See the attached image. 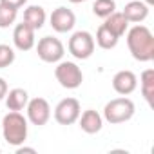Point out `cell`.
Listing matches in <instances>:
<instances>
[{
  "mask_svg": "<svg viewBox=\"0 0 154 154\" xmlns=\"http://www.w3.org/2000/svg\"><path fill=\"white\" fill-rule=\"evenodd\" d=\"M127 45L134 60L150 62L154 60V36L147 26H134L127 31Z\"/></svg>",
  "mask_w": 154,
  "mask_h": 154,
  "instance_id": "cell-1",
  "label": "cell"
},
{
  "mask_svg": "<svg viewBox=\"0 0 154 154\" xmlns=\"http://www.w3.org/2000/svg\"><path fill=\"white\" fill-rule=\"evenodd\" d=\"M2 134L9 145H22L27 140V118H24L20 111H9L2 120Z\"/></svg>",
  "mask_w": 154,
  "mask_h": 154,
  "instance_id": "cell-2",
  "label": "cell"
},
{
  "mask_svg": "<svg viewBox=\"0 0 154 154\" xmlns=\"http://www.w3.org/2000/svg\"><path fill=\"white\" fill-rule=\"evenodd\" d=\"M136 112V107H134V102L127 96H122V98H114L111 100L105 109H103V118L111 123V125H118V123H125L129 122Z\"/></svg>",
  "mask_w": 154,
  "mask_h": 154,
  "instance_id": "cell-3",
  "label": "cell"
},
{
  "mask_svg": "<svg viewBox=\"0 0 154 154\" xmlns=\"http://www.w3.org/2000/svg\"><path fill=\"white\" fill-rule=\"evenodd\" d=\"M54 76L63 89H78L84 82V72L74 62H58Z\"/></svg>",
  "mask_w": 154,
  "mask_h": 154,
  "instance_id": "cell-4",
  "label": "cell"
},
{
  "mask_svg": "<svg viewBox=\"0 0 154 154\" xmlns=\"http://www.w3.org/2000/svg\"><path fill=\"white\" fill-rule=\"evenodd\" d=\"M94 45L96 44H94V38H93L91 33H87V31H76L69 38L67 49H69V53L76 60H87V58L93 56Z\"/></svg>",
  "mask_w": 154,
  "mask_h": 154,
  "instance_id": "cell-5",
  "label": "cell"
},
{
  "mask_svg": "<svg viewBox=\"0 0 154 154\" xmlns=\"http://www.w3.org/2000/svg\"><path fill=\"white\" fill-rule=\"evenodd\" d=\"M36 53H38V58L45 63H58L63 54H65V49H63V44L54 38V36H44L38 40V45H36Z\"/></svg>",
  "mask_w": 154,
  "mask_h": 154,
  "instance_id": "cell-6",
  "label": "cell"
},
{
  "mask_svg": "<svg viewBox=\"0 0 154 154\" xmlns=\"http://www.w3.org/2000/svg\"><path fill=\"white\" fill-rule=\"evenodd\" d=\"M80 112H82V107H80L78 100L76 98H63L54 107V120L60 125H72L74 122H78Z\"/></svg>",
  "mask_w": 154,
  "mask_h": 154,
  "instance_id": "cell-7",
  "label": "cell"
},
{
  "mask_svg": "<svg viewBox=\"0 0 154 154\" xmlns=\"http://www.w3.org/2000/svg\"><path fill=\"white\" fill-rule=\"evenodd\" d=\"M26 109H27V120L36 127L45 125L49 122V118H51V105H49V102L45 98L38 96V98L29 100Z\"/></svg>",
  "mask_w": 154,
  "mask_h": 154,
  "instance_id": "cell-8",
  "label": "cell"
},
{
  "mask_svg": "<svg viewBox=\"0 0 154 154\" xmlns=\"http://www.w3.org/2000/svg\"><path fill=\"white\" fill-rule=\"evenodd\" d=\"M49 22H51V27L56 33H69L74 27V24H76V17H74V13L71 9L62 6V8H56L51 13Z\"/></svg>",
  "mask_w": 154,
  "mask_h": 154,
  "instance_id": "cell-9",
  "label": "cell"
},
{
  "mask_svg": "<svg viewBox=\"0 0 154 154\" xmlns=\"http://www.w3.org/2000/svg\"><path fill=\"white\" fill-rule=\"evenodd\" d=\"M138 87V78H136V74L132 71H118L114 74V78H112V89L122 94V96H129L136 91Z\"/></svg>",
  "mask_w": 154,
  "mask_h": 154,
  "instance_id": "cell-10",
  "label": "cell"
},
{
  "mask_svg": "<svg viewBox=\"0 0 154 154\" xmlns=\"http://www.w3.org/2000/svg\"><path fill=\"white\" fill-rule=\"evenodd\" d=\"M13 44L18 51H29L35 47V29L26 22L17 24L13 31Z\"/></svg>",
  "mask_w": 154,
  "mask_h": 154,
  "instance_id": "cell-11",
  "label": "cell"
},
{
  "mask_svg": "<svg viewBox=\"0 0 154 154\" xmlns=\"http://www.w3.org/2000/svg\"><path fill=\"white\" fill-rule=\"evenodd\" d=\"M80 129L87 134H96L102 131V125H103V118L94 111V109H87L84 112H80Z\"/></svg>",
  "mask_w": 154,
  "mask_h": 154,
  "instance_id": "cell-12",
  "label": "cell"
},
{
  "mask_svg": "<svg viewBox=\"0 0 154 154\" xmlns=\"http://www.w3.org/2000/svg\"><path fill=\"white\" fill-rule=\"evenodd\" d=\"M123 17L127 18V22L132 24H141L147 17H149V6L141 0H131V2L123 8Z\"/></svg>",
  "mask_w": 154,
  "mask_h": 154,
  "instance_id": "cell-13",
  "label": "cell"
},
{
  "mask_svg": "<svg viewBox=\"0 0 154 154\" xmlns=\"http://www.w3.org/2000/svg\"><path fill=\"white\" fill-rule=\"evenodd\" d=\"M29 102V94L26 89L22 87H15L11 91H8L6 94V105L9 111H22Z\"/></svg>",
  "mask_w": 154,
  "mask_h": 154,
  "instance_id": "cell-14",
  "label": "cell"
},
{
  "mask_svg": "<svg viewBox=\"0 0 154 154\" xmlns=\"http://www.w3.org/2000/svg\"><path fill=\"white\" fill-rule=\"evenodd\" d=\"M45 18H47V15H45V9H44L42 6H29V8H26V11H24V22H26L27 26H31L35 31L44 27Z\"/></svg>",
  "mask_w": 154,
  "mask_h": 154,
  "instance_id": "cell-15",
  "label": "cell"
},
{
  "mask_svg": "<svg viewBox=\"0 0 154 154\" xmlns=\"http://www.w3.org/2000/svg\"><path fill=\"white\" fill-rule=\"evenodd\" d=\"M140 89L147 103L152 107L154 103V69H145L140 76Z\"/></svg>",
  "mask_w": 154,
  "mask_h": 154,
  "instance_id": "cell-16",
  "label": "cell"
},
{
  "mask_svg": "<svg viewBox=\"0 0 154 154\" xmlns=\"http://www.w3.org/2000/svg\"><path fill=\"white\" fill-rule=\"evenodd\" d=\"M105 22V26L118 36V38H122L123 35H125V31H127V27H129V22H127V18L123 17V13H118V11H114V13H111L107 18H103Z\"/></svg>",
  "mask_w": 154,
  "mask_h": 154,
  "instance_id": "cell-17",
  "label": "cell"
},
{
  "mask_svg": "<svg viewBox=\"0 0 154 154\" xmlns=\"http://www.w3.org/2000/svg\"><path fill=\"white\" fill-rule=\"evenodd\" d=\"M118 36L105 26V24H102L100 27H98V31H96V42L94 44H98L102 49H114L116 45H118Z\"/></svg>",
  "mask_w": 154,
  "mask_h": 154,
  "instance_id": "cell-18",
  "label": "cell"
},
{
  "mask_svg": "<svg viewBox=\"0 0 154 154\" xmlns=\"http://www.w3.org/2000/svg\"><path fill=\"white\" fill-rule=\"evenodd\" d=\"M116 11V2L114 0H94L93 2V13L100 18H107L111 13Z\"/></svg>",
  "mask_w": 154,
  "mask_h": 154,
  "instance_id": "cell-19",
  "label": "cell"
},
{
  "mask_svg": "<svg viewBox=\"0 0 154 154\" xmlns=\"http://www.w3.org/2000/svg\"><path fill=\"white\" fill-rule=\"evenodd\" d=\"M17 15H18V9H13L9 6L0 4V29H6V27L13 26L17 20Z\"/></svg>",
  "mask_w": 154,
  "mask_h": 154,
  "instance_id": "cell-20",
  "label": "cell"
},
{
  "mask_svg": "<svg viewBox=\"0 0 154 154\" xmlns=\"http://www.w3.org/2000/svg\"><path fill=\"white\" fill-rule=\"evenodd\" d=\"M15 62V51L13 47L6 45V44H0V69H6Z\"/></svg>",
  "mask_w": 154,
  "mask_h": 154,
  "instance_id": "cell-21",
  "label": "cell"
},
{
  "mask_svg": "<svg viewBox=\"0 0 154 154\" xmlns=\"http://www.w3.org/2000/svg\"><path fill=\"white\" fill-rule=\"evenodd\" d=\"M26 2H27V0H0V4L9 6V8H13V9H20Z\"/></svg>",
  "mask_w": 154,
  "mask_h": 154,
  "instance_id": "cell-22",
  "label": "cell"
},
{
  "mask_svg": "<svg viewBox=\"0 0 154 154\" xmlns=\"http://www.w3.org/2000/svg\"><path fill=\"white\" fill-rule=\"evenodd\" d=\"M8 94V82L4 78H0V100H4Z\"/></svg>",
  "mask_w": 154,
  "mask_h": 154,
  "instance_id": "cell-23",
  "label": "cell"
},
{
  "mask_svg": "<svg viewBox=\"0 0 154 154\" xmlns=\"http://www.w3.org/2000/svg\"><path fill=\"white\" fill-rule=\"evenodd\" d=\"M24 152H31V154H35L36 150H35L33 147H22V145H18V147H17V154H24Z\"/></svg>",
  "mask_w": 154,
  "mask_h": 154,
  "instance_id": "cell-24",
  "label": "cell"
},
{
  "mask_svg": "<svg viewBox=\"0 0 154 154\" xmlns=\"http://www.w3.org/2000/svg\"><path fill=\"white\" fill-rule=\"evenodd\" d=\"M141 2H145L147 6H152V4H154V0H141Z\"/></svg>",
  "mask_w": 154,
  "mask_h": 154,
  "instance_id": "cell-25",
  "label": "cell"
},
{
  "mask_svg": "<svg viewBox=\"0 0 154 154\" xmlns=\"http://www.w3.org/2000/svg\"><path fill=\"white\" fill-rule=\"evenodd\" d=\"M69 2H72V4H80V2H85V0H69Z\"/></svg>",
  "mask_w": 154,
  "mask_h": 154,
  "instance_id": "cell-26",
  "label": "cell"
},
{
  "mask_svg": "<svg viewBox=\"0 0 154 154\" xmlns=\"http://www.w3.org/2000/svg\"><path fill=\"white\" fill-rule=\"evenodd\" d=\"M0 150H2V149H0Z\"/></svg>",
  "mask_w": 154,
  "mask_h": 154,
  "instance_id": "cell-27",
  "label": "cell"
}]
</instances>
